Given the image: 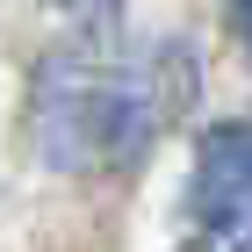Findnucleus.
Returning a JSON list of instances; mask_svg holds the SVG:
<instances>
[{
    "label": "nucleus",
    "mask_w": 252,
    "mask_h": 252,
    "mask_svg": "<svg viewBox=\"0 0 252 252\" xmlns=\"http://www.w3.org/2000/svg\"><path fill=\"white\" fill-rule=\"evenodd\" d=\"M180 94V65L166 51L72 43L43 58L29 94V137L58 173H116L152 152Z\"/></svg>",
    "instance_id": "1"
},
{
    "label": "nucleus",
    "mask_w": 252,
    "mask_h": 252,
    "mask_svg": "<svg viewBox=\"0 0 252 252\" xmlns=\"http://www.w3.org/2000/svg\"><path fill=\"white\" fill-rule=\"evenodd\" d=\"M188 216L202 252H252V123H223L202 137Z\"/></svg>",
    "instance_id": "2"
},
{
    "label": "nucleus",
    "mask_w": 252,
    "mask_h": 252,
    "mask_svg": "<svg viewBox=\"0 0 252 252\" xmlns=\"http://www.w3.org/2000/svg\"><path fill=\"white\" fill-rule=\"evenodd\" d=\"M65 7H72V15H87V22H108L123 0H65Z\"/></svg>",
    "instance_id": "3"
},
{
    "label": "nucleus",
    "mask_w": 252,
    "mask_h": 252,
    "mask_svg": "<svg viewBox=\"0 0 252 252\" xmlns=\"http://www.w3.org/2000/svg\"><path fill=\"white\" fill-rule=\"evenodd\" d=\"M231 22H238V43L252 51V0H231Z\"/></svg>",
    "instance_id": "4"
}]
</instances>
